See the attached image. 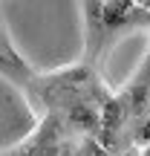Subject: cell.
<instances>
[{"instance_id":"cell-2","label":"cell","mask_w":150,"mask_h":156,"mask_svg":"<svg viewBox=\"0 0 150 156\" xmlns=\"http://www.w3.org/2000/svg\"><path fill=\"white\" fill-rule=\"evenodd\" d=\"M121 90H124V95L130 98L133 119H136V122H139V119H145L147 113H150V46H147L145 61H141L139 69H136V75L130 78ZM133 127H136V124H133Z\"/></svg>"},{"instance_id":"cell-4","label":"cell","mask_w":150,"mask_h":156,"mask_svg":"<svg viewBox=\"0 0 150 156\" xmlns=\"http://www.w3.org/2000/svg\"><path fill=\"white\" fill-rule=\"evenodd\" d=\"M78 156H113V153L98 139H81L78 142Z\"/></svg>"},{"instance_id":"cell-3","label":"cell","mask_w":150,"mask_h":156,"mask_svg":"<svg viewBox=\"0 0 150 156\" xmlns=\"http://www.w3.org/2000/svg\"><path fill=\"white\" fill-rule=\"evenodd\" d=\"M130 145L139 147V151H147L150 147V113L145 119H139L133 127V133H130Z\"/></svg>"},{"instance_id":"cell-1","label":"cell","mask_w":150,"mask_h":156,"mask_svg":"<svg viewBox=\"0 0 150 156\" xmlns=\"http://www.w3.org/2000/svg\"><path fill=\"white\" fill-rule=\"evenodd\" d=\"M84 15V58L87 67H101L118 38L136 29H150V9L133 0H89L78 6Z\"/></svg>"},{"instance_id":"cell-5","label":"cell","mask_w":150,"mask_h":156,"mask_svg":"<svg viewBox=\"0 0 150 156\" xmlns=\"http://www.w3.org/2000/svg\"><path fill=\"white\" fill-rule=\"evenodd\" d=\"M145 6H147V9H150V3H145Z\"/></svg>"}]
</instances>
